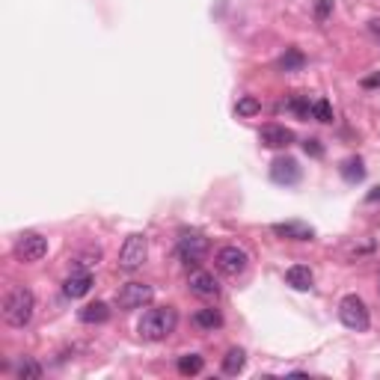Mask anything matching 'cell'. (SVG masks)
Wrapping results in <instances>:
<instances>
[{
	"mask_svg": "<svg viewBox=\"0 0 380 380\" xmlns=\"http://www.w3.org/2000/svg\"><path fill=\"white\" fill-rule=\"evenodd\" d=\"M342 178H345V182H351V184L363 182V178H365V166H363L360 157H347V161L342 164Z\"/></svg>",
	"mask_w": 380,
	"mask_h": 380,
	"instance_id": "obj_20",
	"label": "cell"
},
{
	"mask_svg": "<svg viewBox=\"0 0 380 380\" xmlns=\"http://www.w3.org/2000/svg\"><path fill=\"white\" fill-rule=\"evenodd\" d=\"M18 377L21 380H39L42 377V365L36 360H30V356H24L21 365H18Z\"/></svg>",
	"mask_w": 380,
	"mask_h": 380,
	"instance_id": "obj_23",
	"label": "cell"
},
{
	"mask_svg": "<svg viewBox=\"0 0 380 380\" xmlns=\"http://www.w3.org/2000/svg\"><path fill=\"white\" fill-rule=\"evenodd\" d=\"M89 288H92V273L89 270H78V273H71V277L62 282V294L71 297V300H78V297H83V294H89Z\"/></svg>",
	"mask_w": 380,
	"mask_h": 380,
	"instance_id": "obj_13",
	"label": "cell"
},
{
	"mask_svg": "<svg viewBox=\"0 0 380 380\" xmlns=\"http://www.w3.org/2000/svg\"><path fill=\"white\" fill-rule=\"evenodd\" d=\"M259 140H261V146H268V149H288L294 143V131L285 128V125H265V128L259 131Z\"/></svg>",
	"mask_w": 380,
	"mask_h": 380,
	"instance_id": "obj_9",
	"label": "cell"
},
{
	"mask_svg": "<svg viewBox=\"0 0 380 380\" xmlns=\"http://www.w3.org/2000/svg\"><path fill=\"white\" fill-rule=\"evenodd\" d=\"M273 235H279L285 241H312L315 229L306 223H297V220H288V223H273Z\"/></svg>",
	"mask_w": 380,
	"mask_h": 380,
	"instance_id": "obj_12",
	"label": "cell"
},
{
	"mask_svg": "<svg viewBox=\"0 0 380 380\" xmlns=\"http://www.w3.org/2000/svg\"><path fill=\"white\" fill-rule=\"evenodd\" d=\"M339 321L347 327V330L365 333L368 327H372V315H368L365 300L356 297V294H347V297H342V303H339Z\"/></svg>",
	"mask_w": 380,
	"mask_h": 380,
	"instance_id": "obj_3",
	"label": "cell"
},
{
	"mask_svg": "<svg viewBox=\"0 0 380 380\" xmlns=\"http://www.w3.org/2000/svg\"><path fill=\"white\" fill-rule=\"evenodd\" d=\"M303 152L309 157H324V146H321V140L309 137V140H303Z\"/></svg>",
	"mask_w": 380,
	"mask_h": 380,
	"instance_id": "obj_26",
	"label": "cell"
},
{
	"mask_svg": "<svg viewBox=\"0 0 380 380\" xmlns=\"http://www.w3.org/2000/svg\"><path fill=\"white\" fill-rule=\"evenodd\" d=\"M244 365H247V354L241 351V347H229L226 356H223V374L235 377V374L244 372Z\"/></svg>",
	"mask_w": 380,
	"mask_h": 380,
	"instance_id": "obj_16",
	"label": "cell"
},
{
	"mask_svg": "<svg viewBox=\"0 0 380 380\" xmlns=\"http://www.w3.org/2000/svg\"><path fill=\"white\" fill-rule=\"evenodd\" d=\"M146 259H149V238L134 232V235L125 238V244L119 250V270H125V273L140 270L146 265Z\"/></svg>",
	"mask_w": 380,
	"mask_h": 380,
	"instance_id": "obj_4",
	"label": "cell"
},
{
	"mask_svg": "<svg viewBox=\"0 0 380 380\" xmlns=\"http://www.w3.org/2000/svg\"><path fill=\"white\" fill-rule=\"evenodd\" d=\"M175 324H178V312L173 306H155V309H149L140 318L137 333H140V339H146V342H161L175 330Z\"/></svg>",
	"mask_w": 380,
	"mask_h": 380,
	"instance_id": "obj_2",
	"label": "cell"
},
{
	"mask_svg": "<svg viewBox=\"0 0 380 380\" xmlns=\"http://www.w3.org/2000/svg\"><path fill=\"white\" fill-rule=\"evenodd\" d=\"M330 15H333V0H318V6H315V21L324 24Z\"/></svg>",
	"mask_w": 380,
	"mask_h": 380,
	"instance_id": "obj_25",
	"label": "cell"
},
{
	"mask_svg": "<svg viewBox=\"0 0 380 380\" xmlns=\"http://www.w3.org/2000/svg\"><path fill=\"white\" fill-rule=\"evenodd\" d=\"M368 33H372L377 42H380V18H374V21H368Z\"/></svg>",
	"mask_w": 380,
	"mask_h": 380,
	"instance_id": "obj_28",
	"label": "cell"
},
{
	"mask_svg": "<svg viewBox=\"0 0 380 380\" xmlns=\"http://www.w3.org/2000/svg\"><path fill=\"white\" fill-rule=\"evenodd\" d=\"M363 87H365V89H377V87H380V75H368V78H363Z\"/></svg>",
	"mask_w": 380,
	"mask_h": 380,
	"instance_id": "obj_27",
	"label": "cell"
},
{
	"mask_svg": "<svg viewBox=\"0 0 380 380\" xmlns=\"http://www.w3.org/2000/svg\"><path fill=\"white\" fill-rule=\"evenodd\" d=\"M285 282H288L294 291H309L312 282H315V273L306 265H291L288 270H285Z\"/></svg>",
	"mask_w": 380,
	"mask_h": 380,
	"instance_id": "obj_14",
	"label": "cell"
},
{
	"mask_svg": "<svg viewBox=\"0 0 380 380\" xmlns=\"http://www.w3.org/2000/svg\"><path fill=\"white\" fill-rule=\"evenodd\" d=\"M205 368V360L199 354H184V356H178V374H184V377H193L199 374Z\"/></svg>",
	"mask_w": 380,
	"mask_h": 380,
	"instance_id": "obj_18",
	"label": "cell"
},
{
	"mask_svg": "<svg viewBox=\"0 0 380 380\" xmlns=\"http://www.w3.org/2000/svg\"><path fill=\"white\" fill-rule=\"evenodd\" d=\"M374 199H380V187H374L372 193H368V202H374Z\"/></svg>",
	"mask_w": 380,
	"mask_h": 380,
	"instance_id": "obj_29",
	"label": "cell"
},
{
	"mask_svg": "<svg viewBox=\"0 0 380 380\" xmlns=\"http://www.w3.org/2000/svg\"><path fill=\"white\" fill-rule=\"evenodd\" d=\"M155 297V288L149 282H125L122 291L116 294V303H119L122 312H131V309H143L149 306Z\"/></svg>",
	"mask_w": 380,
	"mask_h": 380,
	"instance_id": "obj_6",
	"label": "cell"
},
{
	"mask_svg": "<svg viewBox=\"0 0 380 380\" xmlns=\"http://www.w3.org/2000/svg\"><path fill=\"white\" fill-rule=\"evenodd\" d=\"M193 324L199 327V330H217V327H223V315H220L217 309H199L193 315Z\"/></svg>",
	"mask_w": 380,
	"mask_h": 380,
	"instance_id": "obj_17",
	"label": "cell"
},
{
	"mask_svg": "<svg viewBox=\"0 0 380 380\" xmlns=\"http://www.w3.org/2000/svg\"><path fill=\"white\" fill-rule=\"evenodd\" d=\"M33 312H36V294L27 285H15L3 300V321L9 327H15V330H21V327H27L33 321Z\"/></svg>",
	"mask_w": 380,
	"mask_h": 380,
	"instance_id": "obj_1",
	"label": "cell"
},
{
	"mask_svg": "<svg viewBox=\"0 0 380 380\" xmlns=\"http://www.w3.org/2000/svg\"><path fill=\"white\" fill-rule=\"evenodd\" d=\"M285 107L294 110L300 119H312V101L306 98V95H291V98L285 101Z\"/></svg>",
	"mask_w": 380,
	"mask_h": 380,
	"instance_id": "obj_21",
	"label": "cell"
},
{
	"mask_svg": "<svg viewBox=\"0 0 380 380\" xmlns=\"http://www.w3.org/2000/svg\"><path fill=\"white\" fill-rule=\"evenodd\" d=\"M277 66H279L282 71H300V69L306 66V57H303V51H297V48H288V51H285V54L279 57Z\"/></svg>",
	"mask_w": 380,
	"mask_h": 380,
	"instance_id": "obj_19",
	"label": "cell"
},
{
	"mask_svg": "<svg viewBox=\"0 0 380 380\" xmlns=\"http://www.w3.org/2000/svg\"><path fill=\"white\" fill-rule=\"evenodd\" d=\"M235 113L238 116H256V113H261V101L256 98V95H244V98H238Z\"/></svg>",
	"mask_w": 380,
	"mask_h": 380,
	"instance_id": "obj_22",
	"label": "cell"
},
{
	"mask_svg": "<svg viewBox=\"0 0 380 380\" xmlns=\"http://www.w3.org/2000/svg\"><path fill=\"white\" fill-rule=\"evenodd\" d=\"M270 178L277 184H297L300 182V166L294 157H277L270 164Z\"/></svg>",
	"mask_w": 380,
	"mask_h": 380,
	"instance_id": "obj_10",
	"label": "cell"
},
{
	"mask_svg": "<svg viewBox=\"0 0 380 380\" xmlns=\"http://www.w3.org/2000/svg\"><path fill=\"white\" fill-rule=\"evenodd\" d=\"M187 285L193 294H199V297H217L220 294V285L214 279V273H208V270H193Z\"/></svg>",
	"mask_w": 380,
	"mask_h": 380,
	"instance_id": "obj_11",
	"label": "cell"
},
{
	"mask_svg": "<svg viewBox=\"0 0 380 380\" xmlns=\"http://www.w3.org/2000/svg\"><path fill=\"white\" fill-rule=\"evenodd\" d=\"M78 318L83 324H104L110 318V306L107 303H101V300H95V303H87L83 309L78 312Z\"/></svg>",
	"mask_w": 380,
	"mask_h": 380,
	"instance_id": "obj_15",
	"label": "cell"
},
{
	"mask_svg": "<svg viewBox=\"0 0 380 380\" xmlns=\"http://www.w3.org/2000/svg\"><path fill=\"white\" fill-rule=\"evenodd\" d=\"M217 270L226 273V277H238V273H244L247 265H250V256L247 250H241L238 244H229V247H220L217 250Z\"/></svg>",
	"mask_w": 380,
	"mask_h": 380,
	"instance_id": "obj_8",
	"label": "cell"
},
{
	"mask_svg": "<svg viewBox=\"0 0 380 380\" xmlns=\"http://www.w3.org/2000/svg\"><path fill=\"white\" fill-rule=\"evenodd\" d=\"M312 119H318V122H333V107H330V101H327V98L312 101Z\"/></svg>",
	"mask_w": 380,
	"mask_h": 380,
	"instance_id": "obj_24",
	"label": "cell"
},
{
	"mask_svg": "<svg viewBox=\"0 0 380 380\" xmlns=\"http://www.w3.org/2000/svg\"><path fill=\"white\" fill-rule=\"evenodd\" d=\"M178 259L184 261L187 268H196V265H202V259L208 256V238L202 235V232H182L178 235Z\"/></svg>",
	"mask_w": 380,
	"mask_h": 380,
	"instance_id": "obj_5",
	"label": "cell"
},
{
	"mask_svg": "<svg viewBox=\"0 0 380 380\" xmlns=\"http://www.w3.org/2000/svg\"><path fill=\"white\" fill-rule=\"evenodd\" d=\"M12 252H15L18 261H24V265H33V261H42V259H45L48 241L42 238L39 232H24V235H18Z\"/></svg>",
	"mask_w": 380,
	"mask_h": 380,
	"instance_id": "obj_7",
	"label": "cell"
}]
</instances>
